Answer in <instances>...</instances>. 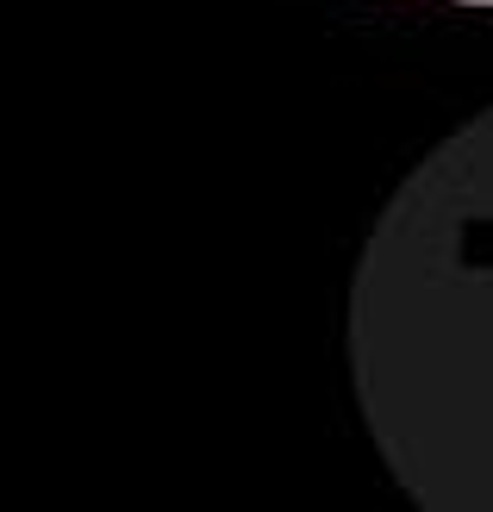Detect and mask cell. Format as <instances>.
Returning a JSON list of instances; mask_svg holds the SVG:
<instances>
[{"instance_id":"obj_1","label":"cell","mask_w":493,"mask_h":512,"mask_svg":"<svg viewBox=\"0 0 493 512\" xmlns=\"http://www.w3.org/2000/svg\"><path fill=\"white\" fill-rule=\"evenodd\" d=\"M356 394L431 512H493V107L381 213L350 294Z\"/></svg>"}]
</instances>
